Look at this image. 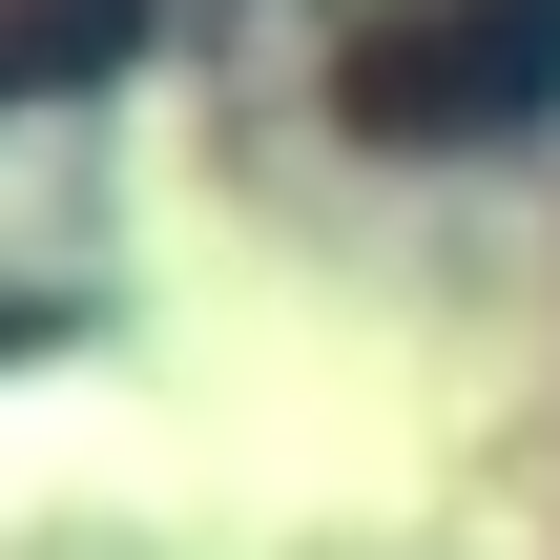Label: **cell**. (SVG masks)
<instances>
[{
    "label": "cell",
    "mask_w": 560,
    "mask_h": 560,
    "mask_svg": "<svg viewBox=\"0 0 560 560\" xmlns=\"http://www.w3.org/2000/svg\"><path fill=\"white\" fill-rule=\"evenodd\" d=\"M332 104H353L374 145H499V125L560 104V0H395V21L332 62Z\"/></svg>",
    "instance_id": "6da1fadb"
}]
</instances>
